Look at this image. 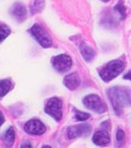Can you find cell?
<instances>
[{
	"label": "cell",
	"instance_id": "obj_1",
	"mask_svg": "<svg viewBox=\"0 0 131 148\" xmlns=\"http://www.w3.org/2000/svg\"><path fill=\"white\" fill-rule=\"evenodd\" d=\"M108 96L115 113L122 114L124 107L130 103V97L126 90L120 88H112L108 91Z\"/></svg>",
	"mask_w": 131,
	"mask_h": 148
},
{
	"label": "cell",
	"instance_id": "obj_2",
	"mask_svg": "<svg viewBox=\"0 0 131 148\" xmlns=\"http://www.w3.org/2000/svg\"><path fill=\"white\" fill-rule=\"evenodd\" d=\"M124 63L120 61L114 60L107 63L99 71V75L104 82H110L115 78L123 71Z\"/></svg>",
	"mask_w": 131,
	"mask_h": 148
},
{
	"label": "cell",
	"instance_id": "obj_3",
	"mask_svg": "<svg viewBox=\"0 0 131 148\" xmlns=\"http://www.w3.org/2000/svg\"><path fill=\"white\" fill-rule=\"evenodd\" d=\"M63 103L62 101L57 97H53L49 99L45 106L46 113L53 116L57 121H59L62 118L63 115Z\"/></svg>",
	"mask_w": 131,
	"mask_h": 148
},
{
	"label": "cell",
	"instance_id": "obj_4",
	"mask_svg": "<svg viewBox=\"0 0 131 148\" xmlns=\"http://www.w3.org/2000/svg\"><path fill=\"white\" fill-rule=\"evenodd\" d=\"M32 35L34 36L37 42L43 47H48L52 44V39L48 34L39 25L35 24L30 30Z\"/></svg>",
	"mask_w": 131,
	"mask_h": 148
},
{
	"label": "cell",
	"instance_id": "obj_5",
	"mask_svg": "<svg viewBox=\"0 0 131 148\" xmlns=\"http://www.w3.org/2000/svg\"><path fill=\"white\" fill-rule=\"evenodd\" d=\"M83 104L87 108L98 113H103L106 110L105 105L103 104L101 98L97 95L91 94L85 97L83 99Z\"/></svg>",
	"mask_w": 131,
	"mask_h": 148
},
{
	"label": "cell",
	"instance_id": "obj_6",
	"mask_svg": "<svg viewBox=\"0 0 131 148\" xmlns=\"http://www.w3.org/2000/svg\"><path fill=\"white\" fill-rule=\"evenodd\" d=\"M52 64L57 71L64 73L70 69L72 65V60L68 55L61 54L56 56L52 59Z\"/></svg>",
	"mask_w": 131,
	"mask_h": 148
},
{
	"label": "cell",
	"instance_id": "obj_7",
	"mask_svg": "<svg viewBox=\"0 0 131 148\" xmlns=\"http://www.w3.org/2000/svg\"><path fill=\"white\" fill-rule=\"evenodd\" d=\"M24 130L30 135H42L45 132L46 127L39 120H31L24 125Z\"/></svg>",
	"mask_w": 131,
	"mask_h": 148
},
{
	"label": "cell",
	"instance_id": "obj_8",
	"mask_svg": "<svg viewBox=\"0 0 131 148\" xmlns=\"http://www.w3.org/2000/svg\"><path fill=\"white\" fill-rule=\"evenodd\" d=\"M91 132V127L88 124H83L68 128V136L69 139H74L80 136H88Z\"/></svg>",
	"mask_w": 131,
	"mask_h": 148
},
{
	"label": "cell",
	"instance_id": "obj_9",
	"mask_svg": "<svg viewBox=\"0 0 131 148\" xmlns=\"http://www.w3.org/2000/svg\"><path fill=\"white\" fill-rule=\"evenodd\" d=\"M110 138L106 131H99L96 132L93 136V141L97 146H106L110 143Z\"/></svg>",
	"mask_w": 131,
	"mask_h": 148
},
{
	"label": "cell",
	"instance_id": "obj_10",
	"mask_svg": "<svg viewBox=\"0 0 131 148\" xmlns=\"http://www.w3.org/2000/svg\"><path fill=\"white\" fill-rule=\"evenodd\" d=\"M63 83L70 90H75L80 85V78L77 73H72L67 75L64 79Z\"/></svg>",
	"mask_w": 131,
	"mask_h": 148
},
{
	"label": "cell",
	"instance_id": "obj_11",
	"mask_svg": "<svg viewBox=\"0 0 131 148\" xmlns=\"http://www.w3.org/2000/svg\"><path fill=\"white\" fill-rule=\"evenodd\" d=\"M12 13H13V15L14 17L20 22L23 20L25 18V17H26V9L20 3H18V4L14 5V8H13Z\"/></svg>",
	"mask_w": 131,
	"mask_h": 148
},
{
	"label": "cell",
	"instance_id": "obj_12",
	"mask_svg": "<svg viewBox=\"0 0 131 148\" xmlns=\"http://www.w3.org/2000/svg\"><path fill=\"white\" fill-rule=\"evenodd\" d=\"M3 140L8 147H11L14 145V140H15V132L12 127L8 128L4 135L3 136Z\"/></svg>",
	"mask_w": 131,
	"mask_h": 148
},
{
	"label": "cell",
	"instance_id": "obj_13",
	"mask_svg": "<svg viewBox=\"0 0 131 148\" xmlns=\"http://www.w3.org/2000/svg\"><path fill=\"white\" fill-rule=\"evenodd\" d=\"M80 50H81V53L83 55V58L85 60L87 61V62H90V61H91L94 58L95 53H94V51L90 46H88L87 44L83 43V44L81 45V47H80Z\"/></svg>",
	"mask_w": 131,
	"mask_h": 148
},
{
	"label": "cell",
	"instance_id": "obj_14",
	"mask_svg": "<svg viewBox=\"0 0 131 148\" xmlns=\"http://www.w3.org/2000/svg\"><path fill=\"white\" fill-rule=\"evenodd\" d=\"M12 88V82L10 80H0V97H3Z\"/></svg>",
	"mask_w": 131,
	"mask_h": 148
},
{
	"label": "cell",
	"instance_id": "obj_15",
	"mask_svg": "<svg viewBox=\"0 0 131 148\" xmlns=\"http://www.w3.org/2000/svg\"><path fill=\"white\" fill-rule=\"evenodd\" d=\"M116 141H117V147L119 148H122L124 144V132L121 130L119 129L116 133Z\"/></svg>",
	"mask_w": 131,
	"mask_h": 148
},
{
	"label": "cell",
	"instance_id": "obj_16",
	"mask_svg": "<svg viewBox=\"0 0 131 148\" xmlns=\"http://www.w3.org/2000/svg\"><path fill=\"white\" fill-rule=\"evenodd\" d=\"M10 34V29L6 25H0V42L3 41Z\"/></svg>",
	"mask_w": 131,
	"mask_h": 148
},
{
	"label": "cell",
	"instance_id": "obj_17",
	"mask_svg": "<svg viewBox=\"0 0 131 148\" xmlns=\"http://www.w3.org/2000/svg\"><path fill=\"white\" fill-rule=\"evenodd\" d=\"M90 117V115L89 113H85L83 112H79V111H76L75 118L78 121H86L87 119H89Z\"/></svg>",
	"mask_w": 131,
	"mask_h": 148
},
{
	"label": "cell",
	"instance_id": "obj_18",
	"mask_svg": "<svg viewBox=\"0 0 131 148\" xmlns=\"http://www.w3.org/2000/svg\"><path fill=\"white\" fill-rule=\"evenodd\" d=\"M43 7V0H35L34 7H33V12L36 13L40 11Z\"/></svg>",
	"mask_w": 131,
	"mask_h": 148
},
{
	"label": "cell",
	"instance_id": "obj_19",
	"mask_svg": "<svg viewBox=\"0 0 131 148\" xmlns=\"http://www.w3.org/2000/svg\"><path fill=\"white\" fill-rule=\"evenodd\" d=\"M20 148H32V146L30 144V142L28 141H23L21 145Z\"/></svg>",
	"mask_w": 131,
	"mask_h": 148
},
{
	"label": "cell",
	"instance_id": "obj_20",
	"mask_svg": "<svg viewBox=\"0 0 131 148\" xmlns=\"http://www.w3.org/2000/svg\"><path fill=\"white\" fill-rule=\"evenodd\" d=\"M3 122H4V116H3V113L0 111V127L3 125Z\"/></svg>",
	"mask_w": 131,
	"mask_h": 148
},
{
	"label": "cell",
	"instance_id": "obj_21",
	"mask_svg": "<svg viewBox=\"0 0 131 148\" xmlns=\"http://www.w3.org/2000/svg\"><path fill=\"white\" fill-rule=\"evenodd\" d=\"M42 148H51L49 146H45V147H42Z\"/></svg>",
	"mask_w": 131,
	"mask_h": 148
},
{
	"label": "cell",
	"instance_id": "obj_22",
	"mask_svg": "<svg viewBox=\"0 0 131 148\" xmlns=\"http://www.w3.org/2000/svg\"><path fill=\"white\" fill-rule=\"evenodd\" d=\"M103 1H104V2H108L109 0H103Z\"/></svg>",
	"mask_w": 131,
	"mask_h": 148
}]
</instances>
